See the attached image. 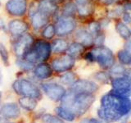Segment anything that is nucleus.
<instances>
[{
  "mask_svg": "<svg viewBox=\"0 0 131 123\" xmlns=\"http://www.w3.org/2000/svg\"><path fill=\"white\" fill-rule=\"evenodd\" d=\"M68 44L63 39H56L51 46V50L55 53H63L67 49Z\"/></svg>",
  "mask_w": 131,
  "mask_h": 123,
  "instance_id": "22",
  "label": "nucleus"
},
{
  "mask_svg": "<svg viewBox=\"0 0 131 123\" xmlns=\"http://www.w3.org/2000/svg\"><path fill=\"white\" fill-rule=\"evenodd\" d=\"M0 119H1V117H0Z\"/></svg>",
  "mask_w": 131,
  "mask_h": 123,
  "instance_id": "44",
  "label": "nucleus"
},
{
  "mask_svg": "<svg viewBox=\"0 0 131 123\" xmlns=\"http://www.w3.org/2000/svg\"><path fill=\"white\" fill-rule=\"evenodd\" d=\"M42 89L44 94L52 101H61L67 93L66 89L56 83H45L42 85Z\"/></svg>",
  "mask_w": 131,
  "mask_h": 123,
  "instance_id": "6",
  "label": "nucleus"
},
{
  "mask_svg": "<svg viewBox=\"0 0 131 123\" xmlns=\"http://www.w3.org/2000/svg\"><path fill=\"white\" fill-rule=\"evenodd\" d=\"M87 1H88V0H76L78 5H82V4L87 3Z\"/></svg>",
  "mask_w": 131,
  "mask_h": 123,
  "instance_id": "37",
  "label": "nucleus"
},
{
  "mask_svg": "<svg viewBox=\"0 0 131 123\" xmlns=\"http://www.w3.org/2000/svg\"><path fill=\"white\" fill-rule=\"evenodd\" d=\"M52 68L57 72H63L71 69L75 65V58L70 55L56 58L52 61Z\"/></svg>",
  "mask_w": 131,
  "mask_h": 123,
  "instance_id": "9",
  "label": "nucleus"
},
{
  "mask_svg": "<svg viewBox=\"0 0 131 123\" xmlns=\"http://www.w3.org/2000/svg\"><path fill=\"white\" fill-rule=\"evenodd\" d=\"M55 112H56V114L58 116V117L67 121H72L75 120L76 117V116L71 112V111H70L69 109L64 108L62 106L57 107L55 109Z\"/></svg>",
  "mask_w": 131,
  "mask_h": 123,
  "instance_id": "19",
  "label": "nucleus"
},
{
  "mask_svg": "<svg viewBox=\"0 0 131 123\" xmlns=\"http://www.w3.org/2000/svg\"><path fill=\"white\" fill-rule=\"evenodd\" d=\"M90 121H91V123H104V122L100 121H98V120H97V119H94V118L90 119Z\"/></svg>",
  "mask_w": 131,
  "mask_h": 123,
  "instance_id": "38",
  "label": "nucleus"
},
{
  "mask_svg": "<svg viewBox=\"0 0 131 123\" xmlns=\"http://www.w3.org/2000/svg\"><path fill=\"white\" fill-rule=\"evenodd\" d=\"M26 8V0H9L6 3V9L12 16H23Z\"/></svg>",
  "mask_w": 131,
  "mask_h": 123,
  "instance_id": "11",
  "label": "nucleus"
},
{
  "mask_svg": "<svg viewBox=\"0 0 131 123\" xmlns=\"http://www.w3.org/2000/svg\"><path fill=\"white\" fill-rule=\"evenodd\" d=\"M113 90L112 92L123 98H129L130 82L127 77H117L112 81Z\"/></svg>",
  "mask_w": 131,
  "mask_h": 123,
  "instance_id": "7",
  "label": "nucleus"
},
{
  "mask_svg": "<svg viewBox=\"0 0 131 123\" xmlns=\"http://www.w3.org/2000/svg\"><path fill=\"white\" fill-rule=\"evenodd\" d=\"M48 16L44 15L42 12H40L38 7H31V10L30 12V18L32 26L35 29H39L45 26L48 22Z\"/></svg>",
  "mask_w": 131,
  "mask_h": 123,
  "instance_id": "13",
  "label": "nucleus"
},
{
  "mask_svg": "<svg viewBox=\"0 0 131 123\" xmlns=\"http://www.w3.org/2000/svg\"><path fill=\"white\" fill-rule=\"evenodd\" d=\"M130 109L129 98L121 97L111 91L102 96L97 116L104 121H118L125 115H129Z\"/></svg>",
  "mask_w": 131,
  "mask_h": 123,
  "instance_id": "1",
  "label": "nucleus"
},
{
  "mask_svg": "<svg viewBox=\"0 0 131 123\" xmlns=\"http://www.w3.org/2000/svg\"><path fill=\"white\" fill-rule=\"evenodd\" d=\"M75 26L76 23L75 20L71 18L70 16H66V17L61 18L57 22L55 30L57 34H58L59 35H65L72 32L75 30Z\"/></svg>",
  "mask_w": 131,
  "mask_h": 123,
  "instance_id": "10",
  "label": "nucleus"
},
{
  "mask_svg": "<svg viewBox=\"0 0 131 123\" xmlns=\"http://www.w3.org/2000/svg\"><path fill=\"white\" fill-rule=\"evenodd\" d=\"M12 88L16 94L24 97L32 98L35 99H41L42 98L39 89L28 80L20 79L16 80L12 85Z\"/></svg>",
  "mask_w": 131,
  "mask_h": 123,
  "instance_id": "4",
  "label": "nucleus"
},
{
  "mask_svg": "<svg viewBox=\"0 0 131 123\" xmlns=\"http://www.w3.org/2000/svg\"><path fill=\"white\" fill-rule=\"evenodd\" d=\"M61 80L65 85H71L74 83V82L76 80V76H75V74H74L73 72L65 73L64 75L61 76Z\"/></svg>",
  "mask_w": 131,
  "mask_h": 123,
  "instance_id": "26",
  "label": "nucleus"
},
{
  "mask_svg": "<svg viewBox=\"0 0 131 123\" xmlns=\"http://www.w3.org/2000/svg\"><path fill=\"white\" fill-rule=\"evenodd\" d=\"M76 39L83 46H90L93 42V35L84 30H80L76 33Z\"/></svg>",
  "mask_w": 131,
  "mask_h": 123,
  "instance_id": "18",
  "label": "nucleus"
},
{
  "mask_svg": "<svg viewBox=\"0 0 131 123\" xmlns=\"http://www.w3.org/2000/svg\"><path fill=\"white\" fill-rule=\"evenodd\" d=\"M104 41V36L103 35H99L98 37H97V39H96V44L98 45H101L102 44Z\"/></svg>",
  "mask_w": 131,
  "mask_h": 123,
  "instance_id": "35",
  "label": "nucleus"
},
{
  "mask_svg": "<svg viewBox=\"0 0 131 123\" xmlns=\"http://www.w3.org/2000/svg\"><path fill=\"white\" fill-rule=\"evenodd\" d=\"M2 82V73H1V71H0V84H1Z\"/></svg>",
  "mask_w": 131,
  "mask_h": 123,
  "instance_id": "41",
  "label": "nucleus"
},
{
  "mask_svg": "<svg viewBox=\"0 0 131 123\" xmlns=\"http://www.w3.org/2000/svg\"><path fill=\"white\" fill-rule=\"evenodd\" d=\"M16 64L20 68H21L24 71H29V70L33 68V63H29L26 60H18L16 61Z\"/></svg>",
  "mask_w": 131,
  "mask_h": 123,
  "instance_id": "32",
  "label": "nucleus"
},
{
  "mask_svg": "<svg viewBox=\"0 0 131 123\" xmlns=\"http://www.w3.org/2000/svg\"><path fill=\"white\" fill-rule=\"evenodd\" d=\"M1 98H2V93L0 92V101H1Z\"/></svg>",
  "mask_w": 131,
  "mask_h": 123,
  "instance_id": "42",
  "label": "nucleus"
},
{
  "mask_svg": "<svg viewBox=\"0 0 131 123\" xmlns=\"http://www.w3.org/2000/svg\"><path fill=\"white\" fill-rule=\"evenodd\" d=\"M20 114V108L15 102H7L2 106L0 115L5 119H16Z\"/></svg>",
  "mask_w": 131,
  "mask_h": 123,
  "instance_id": "14",
  "label": "nucleus"
},
{
  "mask_svg": "<svg viewBox=\"0 0 131 123\" xmlns=\"http://www.w3.org/2000/svg\"><path fill=\"white\" fill-rule=\"evenodd\" d=\"M84 46L80 43H73L67 48V51L69 53V55L72 57H77L82 54L84 52Z\"/></svg>",
  "mask_w": 131,
  "mask_h": 123,
  "instance_id": "21",
  "label": "nucleus"
},
{
  "mask_svg": "<svg viewBox=\"0 0 131 123\" xmlns=\"http://www.w3.org/2000/svg\"><path fill=\"white\" fill-rule=\"evenodd\" d=\"M118 59L123 65H129L131 63L130 52L127 50H121L118 53Z\"/></svg>",
  "mask_w": 131,
  "mask_h": 123,
  "instance_id": "24",
  "label": "nucleus"
},
{
  "mask_svg": "<svg viewBox=\"0 0 131 123\" xmlns=\"http://www.w3.org/2000/svg\"><path fill=\"white\" fill-rule=\"evenodd\" d=\"M80 123H91V121H90V119L85 118V119H83V120L81 121Z\"/></svg>",
  "mask_w": 131,
  "mask_h": 123,
  "instance_id": "39",
  "label": "nucleus"
},
{
  "mask_svg": "<svg viewBox=\"0 0 131 123\" xmlns=\"http://www.w3.org/2000/svg\"><path fill=\"white\" fill-rule=\"evenodd\" d=\"M95 100L93 94L67 92L61 98V106L69 109L75 115L81 116L89 109Z\"/></svg>",
  "mask_w": 131,
  "mask_h": 123,
  "instance_id": "2",
  "label": "nucleus"
},
{
  "mask_svg": "<svg viewBox=\"0 0 131 123\" xmlns=\"http://www.w3.org/2000/svg\"><path fill=\"white\" fill-rule=\"evenodd\" d=\"M37 7L47 16L54 14L57 9V4L53 0H39Z\"/></svg>",
  "mask_w": 131,
  "mask_h": 123,
  "instance_id": "15",
  "label": "nucleus"
},
{
  "mask_svg": "<svg viewBox=\"0 0 131 123\" xmlns=\"http://www.w3.org/2000/svg\"><path fill=\"white\" fill-rule=\"evenodd\" d=\"M111 74L115 76H121V77L129 78V76H127L129 72H127V70L122 66H114L111 69Z\"/></svg>",
  "mask_w": 131,
  "mask_h": 123,
  "instance_id": "25",
  "label": "nucleus"
},
{
  "mask_svg": "<svg viewBox=\"0 0 131 123\" xmlns=\"http://www.w3.org/2000/svg\"><path fill=\"white\" fill-rule=\"evenodd\" d=\"M101 1L102 2V3H106V4H109V3H112L114 0H101Z\"/></svg>",
  "mask_w": 131,
  "mask_h": 123,
  "instance_id": "40",
  "label": "nucleus"
},
{
  "mask_svg": "<svg viewBox=\"0 0 131 123\" xmlns=\"http://www.w3.org/2000/svg\"><path fill=\"white\" fill-rule=\"evenodd\" d=\"M95 78L97 80H99L101 82L106 83V82H107L110 80V76L108 75L107 73L102 71V72H97L95 75Z\"/></svg>",
  "mask_w": 131,
  "mask_h": 123,
  "instance_id": "33",
  "label": "nucleus"
},
{
  "mask_svg": "<svg viewBox=\"0 0 131 123\" xmlns=\"http://www.w3.org/2000/svg\"><path fill=\"white\" fill-rule=\"evenodd\" d=\"M52 74V70L50 66L48 64L42 63L37 66L35 69V75L41 80L47 79V78L50 77Z\"/></svg>",
  "mask_w": 131,
  "mask_h": 123,
  "instance_id": "17",
  "label": "nucleus"
},
{
  "mask_svg": "<svg viewBox=\"0 0 131 123\" xmlns=\"http://www.w3.org/2000/svg\"><path fill=\"white\" fill-rule=\"evenodd\" d=\"M0 7H1V3H0Z\"/></svg>",
  "mask_w": 131,
  "mask_h": 123,
  "instance_id": "43",
  "label": "nucleus"
},
{
  "mask_svg": "<svg viewBox=\"0 0 131 123\" xmlns=\"http://www.w3.org/2000/svg\"><path fill=\"white\" fill-rule=\"evenodd\" d=\"M93 61H96L102 68H109L114 63V56L112 52L108 48L98 46L90 52Z\"/></svg>",
  "mask_w": 131,
  "mask_h": 123,
  "instance_id": "5",
  "label": "nucleus"
},
{
  "mask_svg": "<svg viewBox=\"0 0 131 123\" xmlns=\"http://www.w3.org/2000/svg\"><path fill=\"white\" fill-rule=\"evenodd\" d=\"M89 28L90 32L93 33V34H98V32L100 30V25L97 22H93L89 24Z\"/></svg>",
  "mask_w": 131,
  "mask_h": 123,
  "instance_id": "34",
  "label": "nucleus"
},
{
  "mask_svg": "<svg viewBox=\"0 0 131 123\" xmlns=\"http://www.w3.org/2000/svg\"><path fill=\"white\" fill-rule=\"evenodd\" d=\"M78 12L81 16H88L92 12V7L88 3L82 4V5H78Z\"/></svg>",
  "mask_w": 131,
  "mask_h": 123,
  "instance_id": "27",
  "label": "nucleus"
},
{
  "mask_svg": "<svg viewBox=\"0 0 131 123\" xmlns=\"http://www.w3.org/2000/svg\"><path fill=\"white\" fill-rule=\"evenodd\" d=\"M0 57L3 61V63L6 66L9 65V61H8V53L7 50L5 48V46L3 44H0Z\"/></svg>",
  "mask_w": 131,
  "mask_h": 123,
  "instance_id": "30",
  "label": "nucleus"
},
{
  "mask_svg": "<svg viewBox=\"0 0 131 123\" xmlns=\"http://www.w3.org/2000/svg\"><path fill=\"white\" fill-rule=\"evenodd\" d=\"M124 20L125 22L126 23H129L130 22V16H129V13H125L124 14Z\"/></svg>",
  "mask_w": 131,
  "mask_h": 123,
  "instance_id": "36",
  "label": "nucleus"
},
{
  "mask_svg": "<svg viewBox=\"0 0 131 123\" xmlns=\"http://www.w3.org/2000/svg\"><path fill=\"white\" fill-rule=\"evenodd\" d=\"M76 11V7L73 3H67L66 4L63 8V13L66 16H70L74 14Z\"/></svg>",
  "mask_w": 131,
  "mask_h": 123,
  "instance_id": "31",
  "label": "nucleus"
},
{
  "mask_svg": "<svg viewBox=\"0 0 131 123\" xmlns=\"http://www.w3.org/2000/svg\"><path fill=\"white\" fill-rule=\"evenodd\" d=\"M20 106L28 111H33L37 106V101L35 98L29 97H22L19 99Z\"/></svg>",
  "mask_w": 131,
  "mask_h": 123,
  "instance_id": "20",
  "label": "nucleus"
},
{
  "mask_svg": "<svg viewBox=\"0 0 131 123\" xmlns=\"http://www.w3.org/2000/svg\"><path fill=\"white\" fill-rule=\"evenodd\" d=\"M51 44L47 41L39 40L34 44L31 50H29L24 57L25 60L34 64L38 61H44L48 59L51 53Z\"/></svg>",
  "mask_w": 131,
  "mask_h": 123,
  "instance_id": "3",
  "label": "nucleus"
},
{
  "mask_svg": "<svg viewBox=\"0 0 131 123\" xmlns=\"http://www.w3.org/2000/svg\"><path fill=\"white\" fill-rule=\"evenodd\" d=\"M98 89V86L92 80H76L71 85V91L75 93H87L93 94Z\"/></svg>",
  "mask_w": 131,
  "mask_h": 123,
  "instance_id": "8",
  "label": "nucleus"
},
{
  "mask_svg": "<svg viewBox=\"0 0 131 123\" xmlns=\"http://www.w3.org/2000/svg\"><path fill=\"white\" fill-rule=\"evenodd\" d=\"M33 43V38L30 35L21 36L14 44V51L18 57H24L29 51L30 45Z\"/></svg>",
  "mask_w": 131,
  "mask_h": 123,
  "instance_id": "12",
  "label": "nucleus"
},
{
  "mask_svg": "<svg viewBox=\"0 0 131 123\" xmlns=\"http://www.w3.org/2000/svg\"><path fill=\"white\" fill-rule=\"evenodd\" d=\"M116 30L119 33L122 38H124L125 39H129L130 37V30L129 29V27L125 25L124 23L119 22L116 24Z\"/></svg>",
  "mask_w": 131,
  "mask_h": 123,
  "instance_id": "23",
  "label": "nucleus"
},
{
  "mask_svg": "<svg viewBox=\"0 0 131 123\" xmlns=\"http://www.w3.org/2000/svg\"><path fill=\"white\" fill-rule=\"evenodd\" d=\"M43 123H64L60 118L52 116L51 114H45L42 117Z\"/></svg>",
  "mask_w": 131,
  "mask_h": 123,
  "instance_id": "28",
  "label": "nucleus"
},
{
  "mask_svg": "<svg viewBox=\"0 0 131 123\" xmlns=\"http://www.w3.org/2000/svg\"><path fill=\"white\" fill-rule=\"evenodd\" d=\"M9 31L13 35H20L28 30V26L26 22L20 20H13L8 25Z\"/></svg>",
  "mask_w": 131,
  "mask_h": 123,
  "instance_id": "16",
  "label": "nucleus"
},
{
  "mask_svg": "<svg viewBox=\"0 0 131 123\" xmlns=\"http://www.w3.org/2000/svg\"><path fill=\"white\" fill-rule=\"evenodd\" d=\"M56 33L55 30V26H52V25H49L46 28L44 29L43 31V36L45 39H52L53 36H54Z\"/></svg>",
  "mask_w": 131,
  "mask_h": 123,
  "instance_id": "29",
  "label": "nucleus"
}]
</instances>
